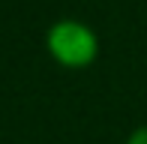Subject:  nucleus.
Wrapping results in <instances>:
<instances>
[{
	"label": "nucleus",
	"mask_w": 147,
	"mask_h": 144,
	"mask_svg": "<svg viewBox=\"0 0 147 144\" xmlns=\"http://www.w3.org/2000/svg\"><path fill=\"white\" fill-rule=\"evenodd\" d=\"M126 144H147V126H141V129H135V132H132V138L126 141Z\"/></svg>",
	"instance_id": "f03ea898"
},
{
	"label": "nucleus",
	"mask_w": 147,
	"mask_h": 144,
	"mask_svg": "<svg viewBox=\"0 0 147 144\" xmlns=\"http://www.w3.org/2000/svg\"><path fill=\"white\" fill-rule=\"evenodd\" d=\"M48 48L66 66H84L96 57V36L75 21H60L48 33Z\"/></svg>",
	"instance_id": "f257e3e1"
}]
</instances>
